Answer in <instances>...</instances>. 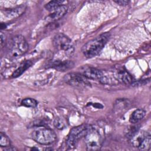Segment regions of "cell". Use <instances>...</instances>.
Instances as JSON below:
<instances>
[{"label":"cell","mask_w":151,"mask_h":151,"mask_svg":"<svg viewBox=\"0 0 151 151\" xmlns=\"http://www.w3.org/2000/svg\"><path fill=\"white\" fill-rule=\"evenodd\" d=\"M146 111L142 109H136L131 114L129 121L132 123H136L140 121L145 116Z\"/></svg>","instance_id":"9a60e30c"},{"label":"cell","mask_w":151,"mask_h":151,"mask_svg":"<svg viewBox=\"0 0 151 151\" xmlns=\"http://www.w3.org/2000/svg\"><path fill=\"white\" fill-rule=\"evenodd\" d=\"M90 126L87 124H81L73 127L66 139V145L69 148H73L76 146L79 140L84 137Z\"/></svg>","instance_id":"52a82bcc"},{"label":"cell","mask_w":151,"mask_h":151,"mask_svg":"<svg viewBox=\"0 0 151 151\" xmlns=\"http://www.w3.org/2000/svg\"><path fill=\"white\" fill-rule=\"evenodd\" d=\"M64 81L71 86L78 88L89 87L91 85L88 78L81 73H69L64 76Z\"/></svg>","instance_id":"ba28073f"},{"label":"cell","mask_w":151,"mask_h":151,"mask_svg":"<svg viewBox=\"0 0 151 151\" xmlns=\"http://www.w3.org/2000/svg\"><path fill=\"white\" fill-rule=\"evenodd\" d=\"M109 37V33L104 32L87 42L81 48L84 55L88 58L96 56L103 48Z\"/></svg>","instance_id":"6da1fadb"},{"label":"cell","mask_w":151,"mask_h":151,"mask_svg":"<svg viewBox=\"0 0 151 151\" xmlns=\"http://www.w3.org/2000/svg\"><path fill=\"white\" fill-rule=\"evenodd\" d=\"M84 141L87 150H97L101 147L103 139L96 127L90 126L84 136Z\"/></svg>","instance_id":"3957f363"},{"label":"cell","mask_w":151,"mask_h":151,"mask_svg":"<svg viewBox=\"0 0 151 151\" xmlns=\"http://www.w3.org/2000/svg\"><path fill=\"white\" fill-rule=\"evenodd\" d=\"M28 48L29 45L25 38L21 35H17L11 40L9 54L12 57H19L26 53Z\"/></svg>","instance_id":"8992f818"},{"label":"cell","mask_w":151,"mask_h":151,"mask_svg":"<svg viewBox=\"0 0 151 151\" xmlns=\"http://www.w3.org/2000/svg\"><path fill=\"white\" fill-rule=\"evenodd\" d=\"M5 43V36L3 32H1V45L2 48Z\"/></svg>","instance_id":"ffe728a7"},{"label":"cell","mask_w":151,"mask_h":151,"mask_svg":"<svg viewBox=\"0 0 151 151\" xmlns=\"http://www.w3.org/2000/svg\"><path fill=\"white\" fill-rule=\"evenodd\" d=\"M25 9H26L25 5H21L12 9L5 10L4 14H5V15L8 19H11L17 18L20 15H21L25 11Z\"/></svg>","instance_id":"4fadbf2b"},{"label":"cell","mask_w":151,"mask_h":151,"mask_svg":"<svg viewBox=\"0 0 151 151\" xmlns=\"http://www.w3.org/2000/svg\"><path fill=\"white\" fill-rule=\"evenodd\" d=\"M74 65L73 61L69 60L60 61L57 60L52 61L50 66L59 71H65L66 70L72 68Z\"/></svg>","instance_id":"8fae6325"},{"label":"cell","mask_w":151,"mask_h":151,"mask_svg":"<svg viewBox=\"0 0 151 151\" xmlns=\"http://www.w3.org/2000/svg\"><path fill=\"white\" fill-rule=\"evenodd\" d=\"M0 145L1 147L11 146V140L9 137L3 132L0 133Z\"/></svg>","instance_id":"e0dca14e"},{"label":"cell","mask_w":151,"mask_h":151,"mask_svg":"<svg viewBox=\"0 0 151 151\" xmlns=\"http://www.w3.org/2000/svg\"><path fill=\"white\" fill-rule=\"evenodd\" d=\"M115 2L117 3V4L120 5H123V6H124V5H127L129 2L127 1H122V0H121V1H115Z\"/></svg>","instance_id":"44dd1931"},{"label":"cell","mask_w":151,"mask_h":151,"mask_svg":"<svg viewBox=\"0 0 151 151\" xmlns=\"http://www.w3.org/2000/svg\"><path fill=\"white\" fill-rule=\"evenodd\" d=\"M80 73L88 79L98 80L101 77L103 71L90 66H83L81 68Z\"/></svg>","instance_id":"9c48e42d"},{"label":"cell","mask_w":151,"mask_h":151,"mask_svg":"<svg viewBox=\"0 0 151 151\" xmlns=\"http://www.w3.org/2000/svg\"><path fill=\"white\" fill-rule=\"evenodd\" d=\"M32 65L31 61L28 60L22 62L18 68H17L12 73L11 77L13 78H16L20 76L28 68H29Z\"/></svg>","instance_id":"5bb4252c"},{"label":"cell","mask_w":151,"mask_h":151,"mask_svg":"<svg viewBox=\"0 0 151 151\" xmlns=\"http://www.w3.org/2000/svg\"><path fill=\"white\" fill-rule=\"evenodd\" d=\"M52 44L57 50L64 51L67 57H71L74 52V46L71 40L63 33H58L54 36Z\"/></svg>","instance_id":"277c9868"},{"label":"cell","mask_w":151,"mask_h":151,"mask_svg":"<svg viewBox=\"0 0 151 151\" xmlns=\"http://www.w3.org/2000/svg\"><path fill=\"white\" fill-rule=\"evenodd\" d=\"M31 137L36 142L44 145H50L57 139V135L52 129L44 126L36 127L31 133Z\"/></svg>","instance_id":"7a4b0ae2"},{"label":"cell","mask_w":151,"mask_h":151,"mask_svg":"<svg viewBox=\"0 0 151 151\" xmlns=\"http://www.w3.org/2000/svg\"><path fill=\"white\" fill-rule=\"evenodd\" d=\"M133 146L140 150H148L150 147L151 136L149 133L143 130H137L130 138Z\"/></svg>","instance_id":"5b68a950"},{"label":"cell","mask_w":151,"mask_h":151,"mask_svg":"<svg viewBox=\"0 0 151 151\" xmlns=\"http://www.w3.org/2000/svg\"><path fill=\"white\" fill-rule=\"evenodd\" d=\"M113 74L118 83L126 85L133 84V77L127 71L122 68L118 69L116 71H113Z\"/></svg>","instance_id":"30bf717a"},{"label":"cell","mask_w":151,"mask_h":151,"mask_svg":"<svg viewBox=\"0 0 151 151\" xmlns=\"http://www.w3.org/2000/svg\"><path fill=\"white\" fill-rule=\"evenodd\" d=\"M54 124L55 127L58 129H63L65 127V122L60 117H56L54 121Z\"/></svg>","instance_id":"d6986e66"},{"label":"cell","mask_w":151,"mask_h":151,"mask_svg":"<svg viewBox=\"0 0 151 151\" xmlns=\"http://www.w3.org/2000/svg\"><path fill=\"white\" fill-rule=\"evenodd\" d=\"M67 7L66 6V5H63L52 11V13L47 17L46 20L49 22L56 21L63 18L67 13Z\"/></svg>","instance_id":"7c38bea8"},{"label":"cell","mask_w":151,"mask_h":151,"mask_svg":"<svg viewBox=\"0 0 151 151\" xmlns=\"http://www.w3.org/2000/svg\"><path fill=\"white\" fill-rule=\"evenodd\" d=\"M65 1H58V0H55V1H51L47 3L45 5V8L48 11H54L58 7L63 5Z\"/></svg>","instance_id":"2e32d148"},{"label":"cell","mask_w":151,"mask_h":151,"mask_svg":"<svg viewBox=\"0 0 151 151\" xmlns=\"http://www.w3.org/2000/svg\"><path fill=\"white\" fill-rule=\"evenodd\" d=\"M21 104L26 107H32L34 108L37 106V101L32 98H26L22 100Z\"/></svg>","instance_id":"ac0fdd59"}]
</instances>
